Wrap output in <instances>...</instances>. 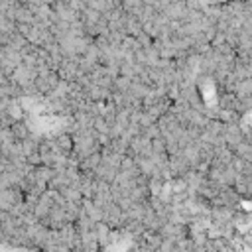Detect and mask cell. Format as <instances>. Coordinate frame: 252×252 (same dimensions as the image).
Listing matches in <instances>:
<instances>
[{
    "label": "cell",
    "mask_w": 252,
    "mask_h": 252,
    "mask_svg": "<svg viewBox=\"0 0 252 252\" xmlns=\"http://www.w3.org/2000/svg\"><path fill=\"white\" fill-rule=\"evenodd\" d=\"M57 87V77L53 73H43L39 79H37V89L41 93H51L53 89Z\"/></svg>",
    "instance_id": "obj_1"
}]
</instances>
